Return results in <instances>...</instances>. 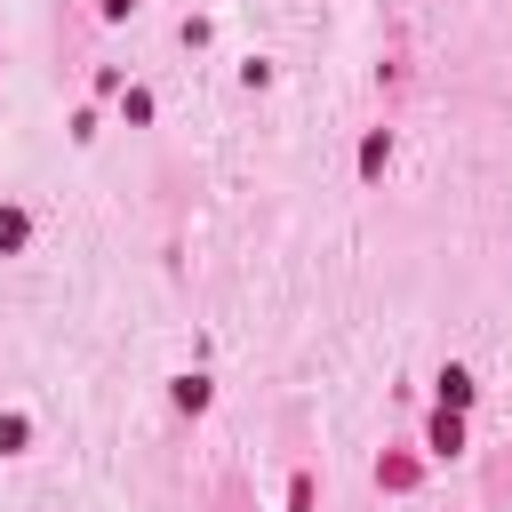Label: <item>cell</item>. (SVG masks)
I'll return each mask as SVG.
<instances>
[{
    "mask_svg": "<svg viewBox=\"0 0 512 512\" xmlns=\"http://www.w3.org/2000/svg\"><path fill=\"white\" fill-rule=\"evenodd\" d=\"M432 448H440V456H456V448H464V424H456V408H440V424H432Z\"/></svg>",
    "mask_w": 512,
    "mask_h": 512,
    "instance_id": "cell-1",
    "label": "cell"
},
{
    "mask_svg": "<svg viewBox=\"0 0 512 512\" xmlns=\"http://www.w3.org/2000/svg\"><path fill=\"white\" fill-rule=\"evenodd\" d=\"M440 400H448V408H464V400H472V376H464V368H448V376H440Z\"/></svg>",
    "mask_w": 512,
    "mask_h": 512,
    "instance_id": "cell-2",
    "label": "cell"
},
{
    "mask_svg": "<svg viewBox=\"0 0 512 512\" xmlns=\"http://www.w3.org/2000/svg\"><path fill=\"white\" fill-rule=\"evenodd\" d=\"M0 248H24V216H16V208L0 216Z\"/></svg>",
    "mask_w": 512,
    "mask_h": 512,
    "instance_id": "cell-3",
    "label": "cell"
},
{
    "mask_svg": "<svg viewBox=\"0 0 512 512\" xmlns=\"http://www.w3.org/2000/svg\"><path fill=\"white\" fill-rule=\"evenodd\" d=\"M104 8H112V16H128V8H136V0H104Z\"/></svg>",
    "mask_w": 512,
    "mask_h": 512,
    "instance_id": "cell-4",
    "label": "cell"
}]
</instances>
